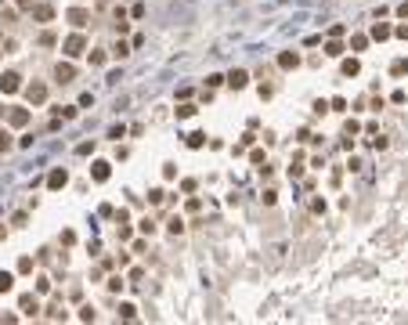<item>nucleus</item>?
Listing matches in <instances>:
<instances>
[{
    "label": "nucleus",
    "instance_id": "obj_19",
    "mask_svg": "<svg viewBox=\"0 0 408 325\" xmlns=\"http://www.w3.org/2000/svg\"><path fill=\"white\" fill-rule=\"evenodd\" d=\"M11 145H15V141H11V130H7V127H0V152H7Z\"/></svg>",
    "mask_w": 408,
    "mask_h": 325
},
{
    "label": "nucleus",
    "instance_id": "obj_41",
    "mask_svg": "<svg viewBox=\"0 0 408 325\" xmlns=\"http://www.w3.org/2000/svg\"><path fill=\"white\" fill-rule=\"evenodd\" d=\"M0 54H4V47H0Z\"/></svg>",
    "mask_w": 408,
    "mask_h": 325
},
{
    "label": "nucleus",
    "instance_id": "obj_15",
    "mask_svg": "<svg viewBox=\"0 0 408 325\" xmlns=\"http://www.w3.org/2000/svg\"><path fill=\"white\" fill-rule=\"evenodd\" d=\"M15 289V275L11 271H0V293H11Z\"/></svg>",
    "mask_w": 408,
    "mask_h": 325
},
{
    "label": "nucleus",
    "instance_id": "obj_35",
    "mask_svg": "<svg viewBox=\"0 0 408 325\" xmlns=\"http://www.w3.org/2000/svg\"><path fill=\"white\" fill-rule=\"evenodd\" d=\"M300 173H303V163H300V159H296V163L289 166V177H300Z\"/></svg>",
    "mask_w": 408,
    "mask_h": 325
},
{
    "label": "nucleus",
    "instance_id": "obj_13",
    "mask_svg": "<svg viewBox=\"0 0 408 325\" xmlns=\"http://www.w3.org/2000/svg\"><path fill=\"white\" fill-rule=\"evenodd\" d=\"M340 69H343V76H358V72H361V62H358V58H347Z\"/></svg>",
    "mask_w": 408,
    "mask_h": 325
},
{
    "label": "nucleus",
    "instance_id": "obj_31",
    "mask_svg": "<svg viewBox=\"0 0 408 325\" xmlns=\"http://www.w3.org/2000/svg\"><path fill=\"white\" fill-rule=\"evenodd\" d=\"M141 235H155V224H152V220H148V217L141 220Z\"/></svg>",
    "mask_w": 408,
    "mask_h": 325
},
{
    "label": "nucleus",
    "instance_id": "obj_9",
    "mask_svg": "<svg viewBox=\"0 0 408 325\" xmlns=\"http://www.w3.org/2000/svg\"><path fill=\"white\" fill-rule=\"evenodd\" d=\"M278 65H282V69H296V65H300V54L296 51H282L278 54Z\"/></svg>",
    "mask_w": 408,
    "mask_h": 325
},
{
    "label": "nucleus",
    "instance_id": "obj_2",
    "mask_svg": "<svg viewBox=\"0 0 408 325\" xmlns=\"http://www.w3.org/2000/svg\"><path fill=\"white\" fill-rule=\"evenodd\" d=\"M83 47H87V40H83L80 33H72L69 40H65V47H62V51H65L69 58H80V54H83Z\"/></svg>",
    "mask_w": 408,
    "mask_h": 325
},
{
    "label": "nucleus",
    "instance_id": "obj_16",
    "mask_svg": "<svg viewBox=\"0 0 408 325\" xmlns=\"http://www.w3.org/2000/svg\"><path fill=\"white\" fill-rule=\"evenodd\" d=\"M206 145V134H202V130H192L188 134V148H202Z\"/></svg>",
    "mask_w": 408,
    "mask_h": 325
},
{
    "label": "nucleus",
    "instance_id": "obj_10",
    "mask_svg": "<svg viewBox=\"0 0 408 325\" xmlns=\"http://www.w3.org/2000/svg\"><path fill=\"white\" fill-rule=\"evenodd\" d=\"M33 18H36V22H51V18H54V7H51V4H36V7H33Z\"/></svg>",
    "mask_w": 408,
    "mask_h": 325
},
{
    "label": "nucleus",
    "instance_id": "obj_8",
    "mask_svg": "<svg viewBox=\"0 0 408 325\" xmlns=\"http://www.w3.org/2000/svg\"><path fill=\"white\" fill-rule=\"evenodd\" d=\"M7 123L11 127H25L29 123V108H11V112H7Z\"/></svg>",
    "mask_w": 408,
    "mask_h": 325
},
{
    "label": "nucleus",
    "instance_id": "obj_28",
    "mask_svg": "<svg viewBox=\"0 0 408 325\" xmlns=\"http://www.w3.org/2000/svg\"><path fill=\"white\" fill-rule=\"evenodd\" d=\"M108 289H112V293H119V289H123V278H119V275H112V278H108Z\"/></svg>",
    "mask_w": 408,
    "mask_h": 325
},
{
    "label": "nucleus",
    "instance_id": "obj_29",
    "mask_svg": "<svg viewBox=\"0 0 408 325\" xmlns=\"http://www.w3.org/2000/svg\"><path fill=\"white\" fill-rule=\"evenodd\" d=\"M329 108H332V112H343V108H347V101H343V98H332Z\"/></svg>",
    "mask_w": 408,
    "mask_h": 325
},
{
    "label": "nucleus",
    "instance_id": "obj_3",
    "mask_svg": "<svg viewBox=\"0 0 408 325\" xmlns=\"http://www.w3.org/2000/svg\"><path fill=\"white\" fill-rule=\"evenodd\" d=\"M25 98H29V105H43V101H47V87H43V83H29V87H25Z\"/></svg>",
    "mask_w": 408,
    "mask_h": 325
},
{
    "label": "nucleus",
    "instance_id": "obj_38",
    "mask_svg": "<svg viewBox=\"0 0 408 325\" xmlns=\"http://www.w3.org/2000/svg\"><path fill=\"white\" fill-rule=\"evenodd\" d=\"M18 7H22V11H33V0H18Z\"/></svg>",
    "mask_w": 408,
    "mask_h": 325
},
{
    "label": "nucleus",
    "instance_id": "obj_27",
    "mask_svg": "<svg viewBox=\"0 0 408 325\" xmlns=\"http://www.w3.org/2000/svg\"><path fill=\"white\" fill-rule=\"evenodd\" d=\"M80 322H94V307H90V303H87V307H80Z\"/></svg>",
    "mask_w": 408,
    "mask_h": 325
},
{
    "label": "nucleus",
    "instance_id": "obj_32",
    "mask_svg": "<svg viewBox=\"0 0 408 325\" xmlns=\"http://www.w3.org/2000/svg\"><path fill=\"white\" fill-rule=\"evenodd\" d=\"M40 47H54V33H43L40 36Z\"/></svg>",
    "mask_w": 408,
    "mask_h": 325
},
{
    "label": "nucleus",
    "instance_id": "obj_36",
    "mask_svg": "<svg viewBox=\"0 0 408 325\" xmlns=\"http://www.w3.org/2000/svg\"><path fill=\"white\" fill-rule=\"evenodd\" d=\"M90 65H105V51H94V54H90Z\"/></svg>",
    "mask_w": 408,
    "mask_h": 325
},
{
    "label": "nucleus",
    "instance_id": "obj_26",
    "mask_svg": "<svg viewBox=\"0 0 408 325\" xmlns=\"http://www.w3.org/2000/svg\"><path fill=\"white\" fill-rule=\"evenodd\" d=\"M36 293H51V278H43V275L36 278Z\"/></svg>",
    "mask_w": 408,
    "mask_h": 325
},
{
    "label": "nucleus",
    "instance_id": "obj_24",
    "mask_svg": "<svg viewBox=\"0 0 408 325\" xmlns=\"http://www.w3.org/2000/svg\"><path fill=\"white\" fill-rule=\"evenodd\" d=\"M163 188H152V192H148V202H152V206H159V202H163Z\"/></svg>",
    "mask_w": 408,
    "mask_h": 325
},
{
    "label": "nucleus",
    "instance_id": "obj_1",
    "mask_svg": "<svg viewBox=\"0 0 408 325\" xmlns=\"http://www.w3.org/2000/svg\"><path fill=\"white\" fill-rule=\"evenodd\" d=\"M0 90H4V94L22 90V76H18V72H0Z\"/></svg>",
    "mask_w": 408,
    "mask_h": 325
},
{
    "label": "nucleus",
    "instance_id": "obj_18",
    "mask_svg": "<svg viewBox=\"0 0 408 325\" xmlns=\"http://www.w3.org/2000/svg\"><path fill=\"white\" fill-rule=\"evenodd\" d=\"M119 318L134 322V318H137V307H134V303H119Z\"/></svg>",
    "mask_w": 408,
    "mask_h": 325
},
{
    "label": "nucleus",
    "instance_id": "obj_12",
    "mask_svg": "<svg viewBox=\"0 0 408 325\" xmlns=\"http://www.w3.org/2000/svg\"><path fill=\"white\" fill-rule=\"evenodd\" d=\"M228 83H231V87H235V90H242L246 83H249V72H246V69H235V72H231V76H228Z\"/></svg>",
    "mask_w": 408,
    "mask_h": 325
},
{
    "label": "nucleus",
    "instance_id": "obj_11",
    "mask_svg": "<svg viewBox=\"0 0 408 325\" xmlns=\"http://www.w3.org/2000/svg\"><path fill=\"white\" fill-rule=\"evenodd\" d=\"M69 22H72V25H76V29H83V25H87V22H90V15H87V11H83V7H72V11H69Z\"/></svg>",
    "mask_w": 408,
    "mask_h": 325
},
{
    "label": "nucleus",
    "instance_id": "obj_14",
    "mask_svg": "<svg viewBox=\"0 0 408 325\" xmlns=\"http://www.w3.org/2000/svg\"><path fill=\"white\" fill-rule=\"evenodd\" d=\"M390 33H394V29H390L387 22H376V25H372V40H387Z\"/></svg>",
    "mask_w": 408,
    "mask_h": 325
},
{
    "label": "nucleus",
    "instance_id": "obj_25",
    "mask_svg": "<svg viewBox=\"0 0 408 325\" xmlns=\"http://www.w3.org/2000/svg\"><path fill=\"white\" fill-rule=\"evenodd\" d=\"M188 116H195V105H177V119H188Z\"/></svg>",
    "mask_w": 408,
    "mask_h": 325
},
{
    "label": "nucleus",
    "instance_id": "obj_21",
    "mask_svg": "<svg viewBox=\"0 0 408 325\" xmlns=\"http://www.w3.org/2000/svg\"><path fill=\"white\" fill-rule=\"evenodd\" d=\"M166 228H170V235H181V231H184V220H181V217H170V224H166Z\"/></svg>",
    "mask_w": 408,
    "mask_h": 325
},
{
    "label": "nucleus",
    "instance_id": "obj_23",
    "mask_svg": "<svg viewBox=\"0 0 408 325\" xmlns=\"http://www.w3.org/2000/svg\"><path fill=\"white\" fill-rule=\"evenodd\" d=\"M33 271V257H22L18 260V275H29Z\"/></svg>",
    "mask_w": 408,
    "mask_h": 325
},
{
    "label": "nucleus",
    "instance_id": "obj_20",
    "mask_svg": "<svg viewBox=\"0 0 408 325\" xmlns=\"http://www.w3.org/2000/svg\"><path fill=\"white\" fill-rule=\"evenodd\" d=\"M325 54H329V58H340V54H343V43H336V40L325 43Z\"/></svg>",
    "mask_w": 408,
    "mask_h": 325
},
{
    "label": "nucleus",
    "instance_id": "obj_4",
    "mask_svg": "<svg viewBox=\"0 0 408 325\" xmlns=\"http://www.w3.org/2000/svg\"><path fill=\"white\" fill-rule=\"evenodd\" d=\"M65 184H69V173L62 170V166H58V170H51V173H47V188H51V192L65 188Z\"/></svg>",
    "mask_w": 408,
    "mask_h": 325
},
{
    "label": "nucleus",
    "instance_id": "obj_22",
    "mask_svg": "<svg viewBox=\"0 0 408 325\" xmlns=\"http://www.w3.org/2000/svg\"><path fill=\"white\" fill-rule=\"evenodd\" d=\"M350 47H354V51H365V47H368V36H350Z\"/></svg>",
    "mask_w": 408,
    "mask_h": 325
},
{
    "label": "nucleus",
    "instance_id": "obj_6",
    "mask_svg": "<svg viewBox=\"0 0 408 325\" xmlns=\"http://www.w3.org/2000/svg\"><path fill=\"white\" fill-rule=\"evenodd\" d=\"M54 80H58V83H72V80H76V69H72L69 62H58V69H54Z\"/></svg>",
    "mask_w": 408,
    "mask_h": 325
},
{
    "label": "nucleus",
    "instance_id": "obj_37",
    "mask_svg": "<svg viewBox=\"0 0 408 325\" xmlns=\"http://www.w3.org/2000/svg\"><path fill=\"white\" fill-rule=\"evenodd\" d=\"M394 36H401V40H408V25H397V29H394Z\"/></svg>",
    "mask_w": 408,
    "mask_h": 325
},
{
    "label": "nucleus",
    "instance_id": "obj_42",
    "mask_svg": "<svg viewBox=\"0 0 408 325\" xmlns=\"http://www.w3.org/2000/svg\"><path fill=\"white\" fill-rule=\"evenodd\" d=\"M0 4H4V0H0Z\"/></svg>",
    "mask_w": 408,
    "mask_h": 325
},
{
    "label": "nucleus",
    "instance_id": "obj_40",
    "mask_svg": "<svg viewBox=\"0 0 408 325\" xmlns=\"http://www.w3.org/2000/svg\"><path fill=\"white\" fill-rule=\"evenodd\" d=\"M4 235H7V231H4V224H0V238H4Z\"/></svg>",
    "mask_w": 408,
    "mask_h": 325
},
{
    "label": "nucleus",
    "instance_id": "obj_34",
    "mask_svg": "<svg viewBox=\"0 0 408 325\" xmlns=\"http://www.w3.org/2000/svg\"><path fill=\"white\" fill-rule=\"evenodd\" d=\"M76 152H80V155H90V152H94V141H83V145L76 148Z\"/></svg>",
    "mask_w": 408,
    "mask_h": 325
},
{
    "label": "nucleus",
    "instance_id": "obj_39",
    "mask_svg": "<svg viewBox=\"0 0 408 325\" xmlns=\"http://www.w3.org/2000/svg\"><path fill=\"white\" fill-rule=\"evenodd\" d=\"M397 15H401V18H408V4H401V7H397Z\"/></svg>",
    "mask_w": 408,
    "mask_h": 325
},
{
    "label": "nucleus",
    "instance_id": "obj_7",
    "mask_svg": "<svg viewBox=\"0 0 408 325\" xmlns=\"http://www.w3.org/2000/svg\"><path fill=\"white\" fill-rule=\"evenodd\" d=\"M108 173H112V170H108V163H105V159L90 163V177H94L98 184H105V181H108Z\"/></svg>",
    "mask_w": 408,
    "mask_h": 325
},
{
    "label": "nucleus",
    "instance_id": "obj_33",
    "mask_svg": "<svg viewBox=\"0 0 408 325\" xmlns=\"http://www.w3.org/2000/svg\"><path fill=\"white\" fill-rule=\"evenodd\" d=\"M127 134V127L123 123H119V127H112V130H108V137H116V141H119V137H123Z\"/></svg>",
    "mask_w": 408,
    "mask_h": 325
},
{
    "label": "nucleus",
    "instance_id": "obj_30",
    "mask_svg": "<svg viewBox=\"0 0 408 325\" xmlns=\"http://www.w3.org/2000/svg\"><path fill=\"white\" fill-rule=\"evenodd\" d=\"M112 54H116V58H127V54H130V47H127V43H116Z\"/></svg>",
    "mask_w": 408,
    "mask_h": 325
},
{
    "label": "nucleus",
    "instance_id": "obj_17",
    "mask_svg": "<svg viewBox=\"0 0 408 325\" xmlns=\"http://www.w3.org/2000/svg\"><path fill=\"white\" fill-rule=\"evenodd\" d=\"M390 76H408V58H397L390 65Z\"/></svg>",
    "mask_w": 408,
    "mask_h": 325
},
{
    "label": "nucleus",
    "instance_id": "obj_5",
    "mask_svg": "<svg viewBox=\"0 0 408 325\" xmlns=\"http://www.w3.org/2000/svg\"><path fill=\"white\" fill-rule=\"evenodd\" d=\"M18 307H22V314H25V318H33V314H36V311H40V300H36V296H33V293H25V296H22V300H18Z\"/></svg>",
    "mask_w": 408,
    "mask_h": 325
}]
</instances>
